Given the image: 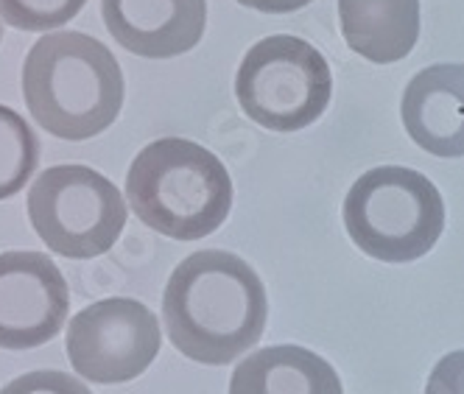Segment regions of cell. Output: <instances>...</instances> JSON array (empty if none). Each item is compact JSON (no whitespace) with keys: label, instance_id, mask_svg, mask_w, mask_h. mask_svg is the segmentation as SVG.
<instances>
[{"label":"cell","instance_id":"30bf717a","mask_svg":"<svg viewBox=\"0 0 464 394\" xmlns=\"http://www.w3.org/2000/svg\"><path fill=\"white\" fill-rule=\"evenodd\" d=\"M409 138L434 157H464V64L420 71L401 104Z\"/></svg>","mask_w":464,"mask_h":394},{"label":"cell","instance_id":"8992f818","mask_svg":"<svg viewBox=\"0 0 464 394\" xmlns=\"http://www.w3.org/2000/svg\"><path fill=\"white\" fill-rule=\"evenodd\" d=\"M121 190L87 166H53L28 190V218L43 244L71 260L107 255L126 226Z\"/></svg>","mask_w":464,"mask_h":394},{"label":"cell","instance_id":"52a82bcc","mask_svg":"<svg viewBox=\"0 0 464 394\" xmlns=\"http://www.w3.org/2000/svg\"><path fill=\"white\" fill-rule=\"evenodd\" d=\"M162 344L157 316L138 300H102L71 319V367L92 383H126L140 378Z\"/></svg>","mask_w":464,"mask_h":394},{"label":"cell","instance_id":"9c48e42d","mask_svg":"<svg viewBox=\"0 0 464 394\" xmlns=\"http://www.w3.org/2000/svg\"><path fill=\"white\" fill-rule=\"evenodd\" d=\"M107 31L143 59H174L205 37L208 0H102Z\"/></svg>","mask_w":464,"mask_h":394},{"label":"cell","instance_id":"4fadbf2b","mask_svg":"<svg viewBox=\"0 0 464 394\" xmlns=\"http://www.w3.org/2000/svg\"><path fill=\"white\" fill-rule=\"evenodd\" d=\"M40 162V140L14 110L0 104V202L25 187Z\"/></svg>","mask_w":464,"mask_h":394},{"label":"cell","instance_id":"7c38bea8","mask_svg":"<svg viewBox=\"0 0 464 394\" xmlns=\"http://www.w3.org/2000/svg\"><path fill=\"white\" fill-rule=\"evenodd\" d=\"M339 20L353 53L392 64L417 45L420 0H339Z\"/></svg>","mask_w":464,"mask_h":394},{"label":"cell","instance_id":"ac0fdd59","mask_svg":"<svg viewBox=\"0 0 464 394\" xmlns=\"http://www.w3.org/2000/svg\"><path fill=\"white\" fill-rule=\"evenodd\" d=\"M0 37H4V31H0Z\"/></svg>","mask_w":464,"mask_h":394},{"label":"cell","instance_id":"7a4b0ae2","mask_svg":"<svg viewBox=\"0 0 464 394\" xmlns=\"http://www.w3.org/2000/svg\"><path fill=\"white\" fill-rule=\"evenodd\" d=\"M123 71L112 51L82 31L45 34L23 64V98L31 118L62 140L107 131L123 107Z\"/></svg>","mask_w":464,"mask_h":394},{"label":"cell","instance_id":"277c9868","mask_svg":"<svg viewBox=\"0 0 464 394\" xmlns=\"http://www.w3.org/2000/svg\"><path fill=\"white\" fill-rule=\"evenodd\" d=\"M344 226L363 255L411 263L437 246L445 229V202L428 177L383 166L353 182L344 199Z\"/></svg>","mask_w":464,"mask_h":394},{"label":"cell","instance_id":"9a60e30c","mask_svg":"<svg viewBox=\"0 0 464 394\" xmlns=\"http://www.w3.org/2000/svg\"><path fill=\"white\" fill-rule=\"evenodd\" d=\"M0 394H92V391L68 372L37 370L14 378L9 386L0 389Z\"/></svg>","mask_w":464,"mask_h":394},{"label":"cell","instance_id":"8fae6325","mask_svg":"<svg viewBox=\"0 0 464 394\" xmlns=\"http://www.w3.org/2000/svg\"><path fill=\"white\" fill-rule=\"evenodd\" d=\"M229 394H344L339 372L305 347L255 350L232 372Z\"/></svg>","mask_w":464,"mask_h":394},{"label":"cell","instance_id":"6da1fadb","mask_svg":"<svg viewBox=\"0 0 464 394\" xmlns=\"http://www.w3.org/2000/svg\"><path fill=\"white\" fill-rule=\"evenodd\" d=\"M266 316V288L257 272L224 249L185 257L162 293V322L171 344L208 367H224L252 350Z\"/></svg>","mask_w":464,"mask_h":394},{"label":"cell","instance_id":"5bb4252c","mask_svg":"<svg viewBox=\"0 0 464 394\" xmlns=\"http://www.w3.org/2000/svg\"><path fill=\"white\" fill-rule=\"evenodd\" d=\"M87 0H0V17L20 31H48L71 23Z\"/></svg>","mask_w":464,"mask_h":394},{"label":"cell","instance_id":"e0dca14e","mask_svg":"<svg viewBox=\"0 0 464 394\" xmlns=\"http://www.w3.org/2000/svg\"><path fill=\"white\" fill-rule=\"evenodd\" d=\"M238 4L246 9L263 12V14H288V12L308 6L311 0H238Z\"/></svg>","mask_w":464,"mask_h":394},{"label":"cell","instance_id":"5b68a950","mask_svg":"<svg viewBox=\"0 0 464 394\" xmlns=\"http://www.w3.org/2000/svg\"><path fill=\"white\" fill-rule=\"evenodd\" d=\"M334 92L324 56L305 40L275 34L252 45L236 76L244 115L269 131H300L322 118Z\"/></svg>","mask_w":464,"mask_h":394},{"label":"cell","instance_id":"ba28073f","mask_svg":"<svg viewBox=\"0 0 464 394\" xmlns=\"http://www.w3.org/2000/svg\"><path fill=\"white\" fill-rule=\"evenodd\" d=\"M71 291L43 252L0 255V350H34L59 336Z\"/></svg>","mask_w":464,"mask_h":394},{"label":"cell","instance_id":"2e32d148","mask_svg":"<svg viewBox=\"0 0 464 394\" xmlns=\"http://www.w3.org/2000/svg\"><path fill=\"white\" fill-rule=\"evenodd\" d=\"M425 394H464V350L440 358L428 378Z\"/></svg>","mask_w":464,"mask_h":394},{"label":"cell","instance_id":"3957f363","mask_svg":"<svg viewBox=\"0 0 464 394\" xmlns=\"http://www.w3.org/2000/svg\"><path fill=\"white\" fill-rule=\"evenodd\" d=\"M126 196L135 216L174 241H198L227 221L232 179L224 162L182 138L149 143L126 174Z\"/></svg>","mask_w":464,"mask_h":394}]
</instances>
